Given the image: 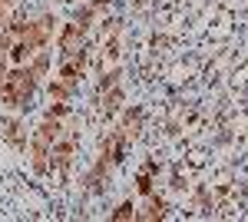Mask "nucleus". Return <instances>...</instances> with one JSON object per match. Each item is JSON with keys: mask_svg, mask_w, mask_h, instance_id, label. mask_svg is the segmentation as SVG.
Segmentation results:
<instances>
[{"mask_svg": "<svg viewBox=\"0 0 248 222\" xmlns=\"http://www.w3.org/2000/svg\"><path fill=\"white\" fill-rule=\"evenodd\" d=\"M109 219H136V203H129V199L119 203L113 212H109Z\"/></svg>", "mask_w": 248, "mask_h": 222, "instance_id": "nucleus-5", "label": "nucleus"}, {"mask_svg": "<svg viewBox=\"0 0 248 222\" xmlns=\"http://www.w3.org/2000/svg\"><path fill=\"white\" fill-rule=\"evenodd\" d=\"M3 80H7V60H0V93H3Z\"/></svg>", "mask_w": 248, "mask_h": 222, "instance_id": "nucleus-6", "label": "nucleus"}, {"mask_svg": "<svg viewBox=\"0 0 248 222\" xmlns=\"http://www.w3.org/2000/svg\"><path fill=\"white\" fill-rule=\"evenodd\" d=\"M57 43H60V50H63V56L79 53L83 50V27L79 23H63L57 34Z\"/></svg>", "mask_w": 248, "mask_h": 222, "instance_id": "nucleus-3", "label": "nucleus"}, {"mask_svg": "<svg viewBox=\"0 0 248 222\" xmlns=\"http://www.w3.org/2000/svg\"><path fill=\"white\" fill-rule=\"evenodd\" d=\"M53 37H57V20L50 17V14H43L40 20H30V23H27V34L20 40H27L30 50L37 53V50H46V47L53 43Z\"/></svg>", "mask_w": 248, "mask_h": 222, "instance_id": "nucleus-2", "label": "nucleus"}, {"mask_svg": "<svg viewBox=\"0 0 248 222\" xmlns=\"http://www.w3.org/2000/svg\"><path fill=\"white\" fill-rule=\"evenodd\" d=\"M33 93H37V76L30 73L27 67H14V70H7L3 93H0V100H3V103H10V106L23 110V106L33 100Z\"/></svg>", "mask_w": 248, "mask_h": 222, "instance_id": "nucleus-1", "label": "nucleus"}, {"mask_svg": "<svg viewBox=\"0 0 248 222\" xmlns=\"http://www.w3.org/2000/svg\"><path fill=\"white\" fill-rule=\"evenodd\" d=\"M162 216H166V205L159 203L155 192L146 196V205H142V209H136V219H162Z\"/></svg>", "mask_w": 248, "mask_h": 222, "instance_id": "nucleus-4", "label": "nucleus"}]
</instances>
